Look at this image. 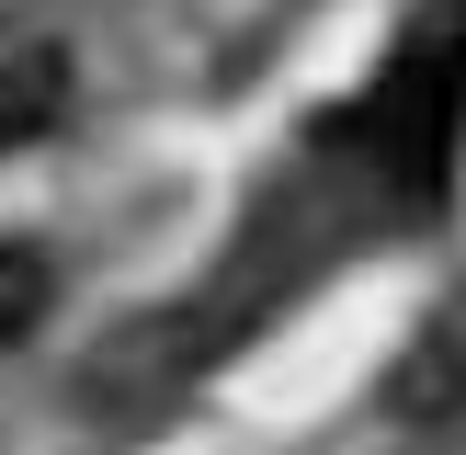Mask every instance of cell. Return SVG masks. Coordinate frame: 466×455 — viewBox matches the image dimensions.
Instances as JSON below:
<instances>
[{
	"label": "cell",
	"mask_w": 466,
	"mask_h": 455,
	"mask_svg": "<svg viewBox=\"0 0 466 455\" xmlns=\"http://www.w3.org/2000/svg\"><path fill=\"white\" fill-rule=\"evenodd\" d=\"M35 318H46V250L0 239V341H23Z\"/></svg>",
	"instance_id": "4"
},
{
	"label": "cell",
	"mask_w": 466,
	"mask_h": 455,
	"mask_svg": "<svg viewBox=\"0 0 466 455\" xmlns=\"http://www.w3.org/2000/svg\"><path fill=\"white\" fill-rule=\"evenodd\" d=\"M455 136H466V46H444V23H421V35L387 57V80L364 91V148H376L410 194H444Z\"/></svg>",
	"instance_id": "1"
},
{
	"label": "cell",
	"mask_w": 466,
	"mask_h": 455,
	"mask_svg": "<svg viewBox=\"0 0 466 455\" xmlns=\"http://www.w3.org/2000/svg\"><path fill=\"white\" fill-rule=\"evenodd\" d=\"M387 421H466V285L410 330V353L387 364Z\"/></svg>",
	"instance_id": "2"
},
{
	"label": "cell",
	"mask_w": 466,
	"mask_h": 455,
	"mask_svg": "<svg viewBox=\"0 0 466 455\" xmlns=\"http://www.w3.org/2000/svg\"><path fill=\"white\" fill-rule=\"evenodd\" d=\"M57 91H68L57 46H0V148H23V136L57 114Z\"/></svg>",
	"instance_id": "3"
}]
</instances>
